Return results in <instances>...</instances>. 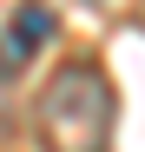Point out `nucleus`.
<instances>
[{"instance_id": "7ed1b4c3", "label": "nucleus", "mask_w": 145, "mask_h": 152, "mask_svg": "<svg viewBox=\"0 0 145 152\" xmlns=\"http://www.w3.org/2000/svg\"><path fill=\"white\" fill-rule=\"evenodd\" d=\"M13 73H20V60L0 46V139L13 132V106H20V80H13Z\"/></svg>"}, {"instance_id": "f03ea898", "label": "nucleus", "mask_w": 145, "mask_h": 152, "mask_svg": "<svg viewBox=\"0 0 145 152\" xmlns=\"http://www.w3.org/2000/svg\"><path fill=\"white\" fill-rule=\"evenodd\" d=\"M46 40H53V13H46L40 0L13 7V20H7V53H13L20 66H27V60L40 53V46H46Z\"/></svg>"}, {"instance_id": "20e7f679", "label": "nucleus", "mask_w": 145, "mask_h": 152, "mask_svg": "<svg viewBox=\"0 0 145 152\" xmlns=\"http://www.w3.org/2000/svg\"><path fill=\"white\" fill-rule=\"evenodd\" d=\"M86 7H99V0H86Z\"/></svg>"}, {"instance_id": "f257e3e1", "label": "nucleus", "mask_w": 145, "mask_h": 152, "mask_svg": "<svg viewBox=\"0 0 145 152\" xmlns=\"http://www.w3.org/2000/svg\"><path fill=\"white\" fill-rule=\"evenodd\" d=\"M119 93L99 60H66L33 99V139L40 152H112Z\"/></svg>"}]
</instances>
